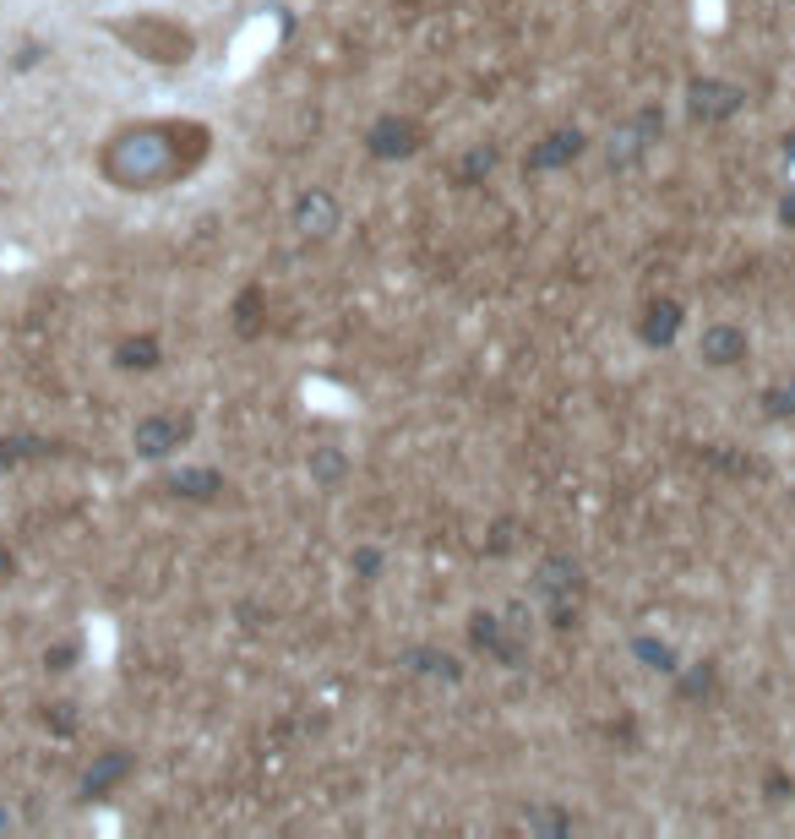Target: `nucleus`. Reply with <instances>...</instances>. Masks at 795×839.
<instances>
[{"label":"nucleus","instance_id":"1","mask_svg":"<svg viewBox=\"0 0 795 839\" xmlns=\"http://www.w3.org/2000/svg\"><path fill=\"white\" fill-rule=\"evenodd\" d=\"M202 159H207V126H197V121H142V126H121L104 142L99 170L121 191H159V186L191 175Z\"/></svg>","mask_w":795,"mask_h":839},{"label":"nucleus","instance_id":"2","mask_svg":"<svg viewBox=\"0 0 795 839\" xmlns=\"http://www.w3.org/2000/svg\"><path fill=\"white\" fill-rule=\"evenodd\" d=\"M110 34H115L131 55H142V61H153V66H186V61L197 55V34H191L186 23H175V17H159V12L115 17Z\"/></svg>","mask_w":795,"mask_h":839},{"label":"nucleus","instance_id":"3","mask_svg":"<svg viewBox=\"0 0 795 839\" xmlns=\"http://www.w3.org/2000/svg\"><path fill=\"white\" fill-rule=\"evenodd\" d=\"M191 437V426L186 420H175V414H148V420H137V431H131V448L142 453V459H169L180 442Z\"/></svg>","mask_w":795,"mask_h":839},{"label":"nucleus","instance_id":"4","mask_svg":"<svg viewBox=\"0 0 795 839\" xmlns=\"http://www.w3.org/2000/svg\"><path fill=\"white\" fill-rule=\"evenodd\" d=\"M370 153L376 159H409V153H420V126L415 121H398V115H387V121H376L370 126Z\"/></svg>","mask_w":795,"mask_h":839},{"label":"nucleus","instance_id":"5","mask_svg":"<svg viewBox=\"0 0 795 839\" xmlns=\"http://www.w3.org/2000/svg\"><path fill=\"white\" fill-rule=\"evenodd\" d=\"M686 99H692V115H697V121H724V115L741 110L746 93H741L735 83H692Z\"/></svg>","mask_w":795,"mask_h":839},{"label":"nucleus","instance_id":"6","mask_svg":"<svg viewBox=\"0 0 795 839\" xmlns=\"http://www.w3.org/2000/svg\"><path fill=\"white\" fill-rule=\"evenodd\" d=\"M697 354L708 365H735V360H746V333L730 327V322H708L703 338H697Z\"/></svg>","mask_w":795,"mask_h":839},{"label":"nucleus","instance_id":"7","mask_svg":"<svg viewBox=\"0 0 795 839\" xmlns=\"http://www.w3.org/2000/svg\"><path fill=\"white\" fill-rule=\"evenodd\" d=\"M294 229H300V235H332V229H338V202H332L327 191L300 197V202H294Z\"/></svg>","mask_w":795,"mask_h":839},{"label":"nucleus","instance_id":"8","mask_svg":"<svg viewBox=\"0 0 795 839\" xmlns=\"http://www.w3.org/2000/svg\"><path fill=\"white\" fill-rule=\"evenodd\" d=\"M583 153V132H551L534 153H529V170H561Z\"/></svg>","mask_w":795,"mask_h":839},{"label":"nucleus","instance_id":"9","mask_svg":"<svg viewBox=\"0 0 795 839\" xmlns=\"http://www.w3.org/2000/svg\"><path fill=\"white\" fill-rule=\"evenodd\" d=\"M676 327H681V305H676V300H654L648 316H643V338H648V343H670Z\"/></svg>","mask_w":795,"mask_h":839},{"label":"nucleus","instance_id":"10","mask_svg":"<svg viewBox=\"0 0 795 839\" xmlns=\"http://www.w3.org/2000/svg\"><path fill=\"white\" fill-rule=\"evenodd\" d=\"M126 774H131V757H126V752H110V757H99V763L88 768L83 790H88V796H104V790H110L115 779H126Z\"/></svg>","mask_w":795,"mask_h":839},{"label":"nucleus","instance_id":"11","mask_svg":"<svg viewBox=\"0 0 795 839\" xmlns=\"http://www.w3.org/2000/svg\"><path fill=\"white\" fill-rule=\"evenodd\" d=\"M169 491H175V497H197V502H207L213 491H224V480H218L213 469H180V475H169Z\"/></svg>","mask_w":795,"mask_h":839},{"label":"nucleus","instance_id":"12","mask_svg":"<svg viewBox=\"0 0 795 839\" xmlns=\"http://www.w3.org/2000/svg\"><path fill=\"white\" fill-rule=\"evenodd\" d=\"M115 360H121L126 371H153V365H159V343H153V338H126V343L115 349Z\"/></svg>","mask_w":795,"mask_h":839},{"label":"nucleus","instance_id":"13","mask_svg":"<svg viewBox=\"0 0 795 839\" xmlns=\"http://www.w3.org/2000/svg\"><path fill=\"white\" fill-rule=\"evenodd\" d=\"M540 589H545V594H567V589H578V567H567V562H545Z\"/></svg>","mask_w":795,"mask_h":839},{"label":"nucleus","instance_id":"14","mask_svg":"<svg viewBox=\"0 0 795 839\" xmlns=\"http://www.w3.org/2000/svg\"><path fill=\"white\" fill-rule=\"evenodd\" d=\"M638 654H643L654 671H676V654H670L665 643H654V638H638Z\"/></svg>","mask_w":795,"mask_h":839},{"label":"nucleus","instance_id":"15","mask_svg":"<svg viewBox=\"0 0 795 839\" xmlns=\"http://www.w3.org/2000/svg\"><path fill=\"white\" fill-rule=\"evenodd\" d=\"M34 453H45V442H28V437L0 442V464H17V459H34Z\"/></svg>","mask_w":795,"mask_h":839},{"label":"nucleus","instance_id":"16","mask_svg":"<svg viewBox=\"0 0 795 839\" xmlns=\"http://www.w3.org/2000/svg\"><path fill=\"white\" fill-rule=\"evenodd\" d=\"M491 164H496V153H491V148H480V153H469V159H464V170H458V180H475V175H485Z\"/></svg>","mask_w":795,"mask_h":839},{"label":"nucleus","instance_id":"17","mask_svg":"<svg viewBox=\"0 0 795 839\" xmlns=\"http://www.w3.org/2000/svg\"><path fill=\"white\" fill-rule=\"evenodd\" d=\"M311 469H316V475H327V480H332V475H338V469H343V464H338V453H316V464H311Z\"/></svg>","mask_w":795,"mask_h":839},{"label":"nucleus","instance_id":"18","mask_svg":"<svg viewBox=\"0 0 795 839\" xmlns=\"http://www.w3.org/2000/svg\"><path fill=\"white\" fill-rule=\"evenodd\" d=\"M768 403H773V414H795V387L790 392H768Z\"/></svg>","mask_w":795,"mask_h":839},{"label":"nucleus","instance_id":"19","mask_svg":"<svg viewBox=\"0 0 795 839\" xmlns=\"http://www.w3.org/2000/svg\"><path fill=\"white\" fill-rule=\"evenodd\" d=\"M354 567H359V573H376V567H381V556H376V551H359V556H354Z\"/></svg>","mask_w":795,"mask_h":839},{"label":"nucleus","instance_id":"20","mask_svg":"<svg viewBox=\"0 0 795 839\" xmlns=\"http://www.w3.org/2000/svg\"><path fill=\"white\" fill-rule=\"evenodd\" d=\"M784 218H790V224H795V197H790V202H784Z\"/></svg>","mask_w":795,"mask_h":839}]
</instances>
